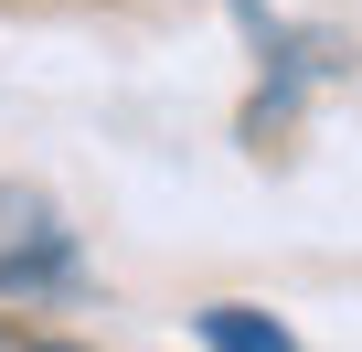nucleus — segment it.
Instances as JSON below:
<instances>
[{"mask_svg": "<svg viewBox=\"0 0 362 352\" xmlns=\"http://www.w3.org/2000/svg\"><path fill=\"white\" fill-rule=\"evenodd\" d=\"M75 288H86V246H75V235L0 246V299H75Z\"/></svg>", "mask_w": 362, "mask_h": 352, "instance_id": "nucleus-1", "label": "nucleus"}, {"mask_svg": "<svg viewBox=\"0 0 362 352\" xmlns=\"http://www.w3.org/2000/svg\"><path fill=\"white\" fill-rule=\"evenodd\" d=\"M192 331H203V352H298V331L256 299H214V310H192Z\"/></svg>", "mask_w": 362, "mask_h": 352, "instance_id": "nucleus-2", "label": "nucleus"}]
</instances>
